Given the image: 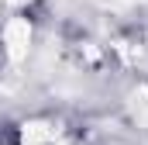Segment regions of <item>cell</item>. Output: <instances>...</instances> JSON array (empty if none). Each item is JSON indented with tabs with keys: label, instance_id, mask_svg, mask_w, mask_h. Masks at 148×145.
I'll return each mask as SVG.
<instances>
[{
	"label": "cell",
	"instance_id": "1",
	"mask_svg": "<svg viewBox=\"0 0 148 145\" xmlns=\"http://www.w3.org/2000/svg\"><path fill=\"white\" fill-rule=\"evenodd\" d=\"M7 145H28V142H24V138H17V135H14V138H10V142H7Z\"/></svg>",
	"mask_w": 148,
	"mask_h": 145
}]
</instances>
